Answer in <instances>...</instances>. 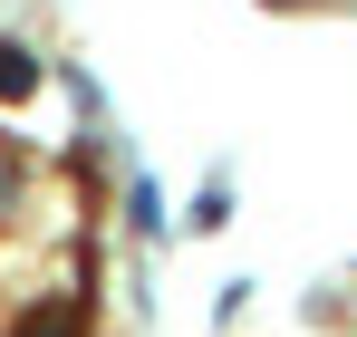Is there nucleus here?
I'll return each mask as SVG.
<instances>
[{
  "label": "nucleus",
  "mask_w": 357,
  "mask_h": 337,
  "mask_svg": "<svg viewBox=\"0 0 357 337\" xmlns=\"http://www.w3.org/2000/svg\"><path fill=\"white\" fill-rule=\"evenodd\" d=\"M0 97H10V107H20V97H39V49L0 39Z\"/></svg>",
  "instance_id": "nucleus-1"
},
{
  "label": "nucleus",
  "mask_w": 357,
  "mask_h": 337,
  "mask_svg": "<svg viewBox=\"0 0 357 337\" xmlns=\"http://www.w3.org/2000/svg\"><path fill=\"white\" fill-rule=\"evenodd\" d=\"M20 337H77V299H39V308L20 318Z\"/></svg>",
  "instance_id": "nucleus-2"
},
{
  "label": "nucleus",
  "mask_w": 357,
  "mask_h": 337,
  "mask_svg": "<svg viewBox=\"0 0 357 337\" xmlns=\"http://www.w3.org/2000/svg\"><path fill=\"white\" fill-rule=\"evenodd\" d=\"M126 222L155 231V222H165V193H155V183H135V193H126Z\"/></svg>",
  "instance_id": "nucleus-3"
}]
</instances>
